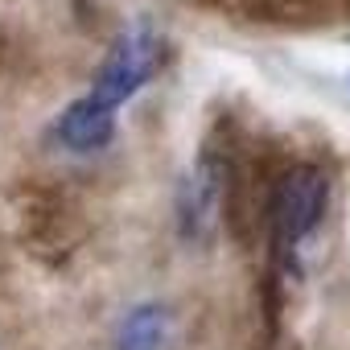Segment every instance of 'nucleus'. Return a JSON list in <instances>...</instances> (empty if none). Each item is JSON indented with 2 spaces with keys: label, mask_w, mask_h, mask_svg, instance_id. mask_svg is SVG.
I'll return each mask as SVG.
<instances>
[{
  "label": "nucleus",
  "mask_w": 350,
  "mask_h": 350,
  "mask_svg": "<svg viewBox=\"0 0 350 350\" xmlns=\"http://www.w3.org/2000/svg\"><path fill=\"white\" fill-rule=\"evenodd\" d=\"M325 211H329V178L317 165L301 161L276 178L268 198V235H272V256L284 268L297 264L301 243L321 227Z\"/></svg>",
  "instance_id": "1"
},
{
  "label": "nucleus",
  "mask_w": 350,
  "mask_h": 350,
  "mask_svg": "<svg viewBox=\"0 0 350 350\" xmlns=\"http://www.w3.org/2000/svg\"><path fill=\"white\" fill-rule=\"evenodd\" d=\"M169 58H173L169 42H165L148 21H136V25H128V29L107 46L103 62H99L95 75H91L87 95H91L99 107H107V111L120 116V107H124L132 95H140V91L169 66Z\"/></svg>",
  "instance_id": "2"
},
{
  "label": "nucleus",
  "mask_w": 350,
  "mask_h": 350,
  "mask_svg": "<svg viewBox=\"0 0 350 350\" xmlns=\"http://www.w3.org/2000/svg\"><path fill=\"white\" fill-rule=\"evenodd\" d=\"M116 120H120L116 111L99 107L91 95H79V99H70V103L58 111V120H54V140H58L66 152H75V157H91V152H103V148L111 144Z\"/></svg>",
  "instance_id": "3"
},
{
  "label": "nucleus",
  "mask_w": 350,
  "mask_h": 350,
  "mask_svg": "<svg viewBox=\"0 0 350 350\" xmlns=\"http://www.w3.org/2000/svg\"><path fill=\"white\" fill-rule=\"evenodd\" d=\"M169 338V309L157 301L132 305L116 329V350H161Z\"/></svg>",
  "instance_id": "4"
}]
</instances>
